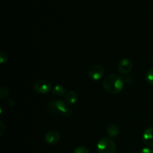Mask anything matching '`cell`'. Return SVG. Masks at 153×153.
I'll use <instances>...</instances> for the list:
<instances>
[{
    "label": "cell",
    "mask_w": 153,
    "mask_h": 153,
    "mask_svg": "<svg viewBox=\"0 0 153 153\" xmlns=\"http://www.w3.org/2000/svg\"><path fill=\"white\" fill-rule=\"evenodd\" d=\"M125 86L124 79L118 74H110L105 76L102 81V87L108 94L115 95L123 89Z\"/></svg>",
    "instance_id": "cell-1"
},
{
    "label": "cell",
    "mask_w": 153,
    "mask_h": 153,
    "mask_svg": "<svg viewBox=\"0 0 153 153\" xmlns=\"http://www.w3.org/2000/svg\"><path fill=\"white\" fill-rule=\"evenodd\" d=\"M98 153H116V145L110 137H102L97 146Z\"/></svg>",
    "instance_id": "cell-2"
},
{
    "label": "cell",
    "mask_w": 153,
    "mask_h": 153,
    "mask_svg": "<svg viewBox=\"0 0 153 153\" xmlns=\"http://www.w3.org/2000/svg\"><path fill=\"white\" fill-rule=\"evenodd\" d=\"M34 91L40 94H46L52 91V85L46 79H39L35 81L33 85Z\"/></svg>",
    "instance_id": "cell-3"
},
{
    "label": "cell",
    "mask_w": 153,
    "mask_h": 153,
    "mask_svg": "<svg viewBox=\"0 0 153 153\" xmlns=\"http://www.w3.org/2000/svg\"><path fill=\"white\" fill-rule=\"evenodd\" d=\"M67 106L68 105L65 104L64 100H50L47 104L48 110L51 113L55 114H61Z\"/></svg>",
    "instance_id": "cell-4"
},
{
    "label": "cell",
    "mask_w": 153,
    "mask_h": 153,
    "mask_svg": "<svg viewBox=\"0 0 153 153\" xmlns=\"http://www.w3.org/2000/svg\"><path fill=\"white\" fill-rule=\"evenodd\" d=\"M105 74V70L102 66L94 65L90 68L88 71V76L94 81H99L103 77Z\"/></svg>",
    "instance_id": "cell-5"
},
{
    "label": "cell",
    "mask_w": 153,
    "mask_h": 153,
    "mask_svg": "<svg viewBox=\"0 0 153 153\" xmlns=\"http://www.w3.org/2000/svg\"><path fill=\"white\" fill-rule=\"evenodd\" d=\"M45 141L50 145H55L61 140V134L56 130H50L45 134Z\"/></svg>",
    "instance_id": "cell-6"
},
{
    "label": "cell",
    "mask_w": 153,
    "mask_h": 153,
    "mask_svg": "<svg viewBox=\"0 0 153 153\" xmlns=\"http://www.w3.org/2000/svg\"><path fill=\"white\" fill-rule=\"evenodd\" d=\"M132 70V62L128 58H123L118 64V70L123 75L128 74Z\"/></svg>",
    "instance_id": "cell-7"
},
{
    "label": "cell",
    "mask_w": 153,
    "mask_h": 153,
    "mask_svg": "<svg viewBox=\"0 0 153 153\" xmlns=\"http://www.w3.org/2000/svg\"><path fill=\"white\" fill-rule=\"evenodd\" d=\"M143 141L149 147H153V127L145 130L143 134Z\"/></svg>",
    "instance_id": "cell-8"
},
{
    "label": "cell",
    "mask_w": 153,
    "mask_h": 153,
    "mask_svg": "<svg viewBox=\"0 0 153 153\" xmlns=\"http://www.w3.org/2000/svg\"><path fill=\"white\" fill-rule=\"evenodd\" d=\"M78 97H79V96H78V94L76 91H70L69 92L66 93V94L64 95V102L67 105H73L76 102Z\"/></svg>",
    "instance_id": "cell-9"
},
{
    "label": "cell",
    "mask_w": 153,
    "mask_h": 153,
    "mask_svg": "<svg viewBox=\"0 0 153 153\" xmlns=\"http://www.w3.org/2000/svg\"><path fill=\"white\" fill-rule=\"evenodd\" d=\"M107 134L111 137H117L118 134H120V128L115 123H111L108 126Z\"/></svg>",
    "instance_id": "cell-10"
},
{
    "label": "cell",
    "mask_w": 153,
    "mask_h": 153,
    "mask_svg": "<svg viewBox=\"0 0 153 153\" xmlns=\"http://www.w3.org/2000/svg\"><path fill=\"white\" fill-rule=\"evenodd\" d=\"M52 94L56 97H61L66 94V89L63 85H57L52 88Z\"/></svg>",
    "instance_id": "cell-11"
},
{
    "label": "cell",
    "mask_w": 153,
    "mask_h": 153,
    "mask_svg": "<svg viewBox=\"0 0 153 153\" xmlns=\"http://www.w3.org/2000/svg\"><path fill=\"white\" fill-rule=\"evenodd\" d=\"M145 79L149 85H153V67H151L146 71Z\"/></svg>",
    "instance_id": "cell-12"
},
{
    "label": "cell",
    "mask_w": 153,
    "mask_h": 153,
    "mask_svg": "<svg viewBox=\"0 0 153 153\" xmlns=\"http://www.w3.org/2000/svg\"><path fill=\"white\" fill-rule=\"evenodd\" d=\"M9 95V91L6 87L1 86V89H0V98L4 100L6 99Z\"/></svg>",
    "instance_id": "cell-13"
},
{
    "label": "cell",
    "mask_w": 153,
    "mask_h": 153,
    "mask_svg": "<svg viewBox=\"0 0 153 153\" xmlns=\"http://www.w3.org/2000/svg\"><path fill=\"white\" fill-rule=\"evenodd\" d=\"M61 115H62L63 117H64L69 118L73 115V111H72V109L70 108L69 106H67L65 108V110H64V111H63V113L61 114Z\"/></svg>",
    "instance_id": "cell-14"
},
{
    "label": "cell",
    "mask_w": 153,
    "mask_h": 153,
    "mask_svg": "<svg viewBox=\"0 0 153 153\" xmlns=\"http://www.w3.org/2000/svg\"><path fill=\"white\" fill-rule=\"evenodd\" d=\"M73 153H90V151L85 146H79L75 149Z\"/></svg>",
    "instance_id": "cell-15"
},
{
    "label": "cell",
    "mask_w": 153,
    "mask_h": 153,
    "mask_svg": "<svg viewBox=\"0 0 153 153\" xmlns=\"http://www.w3.org/2000/svg\"><path fill=\"white\" fill-rule=\"evenodd\" d=\"M7 61H8V55L4 52H1L0 54V62H1V64H5L7 62Z\"/></svg>",
    "instance_id": "cell-16"
},
{
    "label": "cell",
    "mask_w": 153,
    "mask_h": 153,
    "mask_svg": "<svg viewBox=\"0 0 153 153\" xmlns=\"http://www.w3.org/2000/svg\"><path fill=\"white\" fill-rule=\"evenodd\" d=\"M139 153H153V149L150 147H145L143 148Z\"/></svg>",
    "instance_id": "cell-17"
},
{
    "label": "cell",
    "mask_w": 153,
    "mask_h": 153,
    "mask_svg": "<svg viewBox=\"0 0 153 153\" xmlns=\"http://www.w3.org/2000/svg\"><path fill=\"white\" fill-rule=\"evenodd\" d=\"M124 82H125V84H131L134 82V79H133L132 76H126L124 79Z\"/></svg>",
    "instance_id": "cell-18"
},
{
    "label": "cell",
    "mask_w": 153,
    "mask_h": 153,
    "mask_svg": "<svg viewBox=\"0 0 153 153\" xmlns=\"http://www.w3.org/2000/svg\"><path fill=\"white\" fill-rule=\"evenodd\" d=\"M0 124H1V125H0V126L1 127V133H0V134H1V135H2L3 134V132H4V124H3V123L1 122H0Z\"/></svg>",
    "instance_id": "cell-19"
},
{
    "label": "cell",
    "mask_w": 153,
    "mask_h": 153,
    "mask_svg": "<svg viewBox=\"0 0 153 153\" xmlns=\"http://www.w3.org/2000/svg\"><path fill=\"white\" fill-rule=\"evenodd\" d=\"M152 64H153V58H152Z\"/></svg>",
    "instance_id": "cell-20"
}]
</instances>
